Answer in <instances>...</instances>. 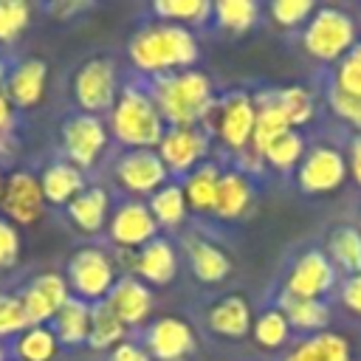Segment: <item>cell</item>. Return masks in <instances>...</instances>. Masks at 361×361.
<instances>
[{"mask_svg":"<svg viewBox=\"0 0 361 361\" xmlns=\"http://www.w3.org/2000/svg\"><path fill=\"white\" fill-rule=\"evenodd\" d=\"M0 212L11 226H34L45 212L39 178L25 169H14L11 175H6L0 192Z\"/></svg>","mask_w":361,"mask_h":361,"instance_id":"obj_10","label":"cell"},{"mask_svg":"<svg viewBox=\"0 0 361 361\" xmlns=\"http://www.w3.org/2000/svg\"><path fill=\"white\" fill-rule=\"evenodd\" d=\"M209 121H212V130L217 133V138L228 149L243 152L251 147L254 121H257V99H251L243 90H234L212 107Z\"/></svg>","mask_w":361,"mask_h":361,"instance_id":"obj_5","label":"cell"},{"mask_svg":"<svg viewBox=\"0 0 361 361\" xmlns=\"http://www.w3.org/2000/svg\"><path fill=\"white\" fill-rule=\"evenodd\" d=\"M175 268H178L175 248L164 237L149 240L144 248H138L130 257V271L135 274V279L149 282V285H166L175 276Z\"/></svg>","mask_w":361,"mask_h":361,"instance_id":"obj_18","label":"cell"},{"mask_svg":"<svg viewBox=\"0 0 361 361\" xmlns=\"http://www.w3.org/2000/svg\"><path fill=\"white\" fill-rule=\"evenodd\" d=\"M355 37L358 31H355L353 14L336 6H322L305 23L302 45L319 62H338L344 54L355 48Z\"/></svg>","mask_w":361,"mask_h":361,"instance_id":"obj_4","label":"cell"},{"mask_svg":"<svg viewBox=\"0 0 361 361\" xmlns=\"http://www.w3.org/2000/svg\"><path fill=\"white\" fill-rule=\"evenodd\" d=\"M68 279L62 274H39L34 276L23 293H20V302H23V310H25V319L28 324H48L59 307L68 302Z\"/></svg>","mask_w":361,"mask_h":361,"instance_id":"obj_14","label":"cell"},{"mask_svg":"<svg viewBox=\"0 0 361 361\" xmlns=\"http://www.w3.org/2000/svg\"><path fill=\"white\" fill-rule=\"evenodd\" d=\"M0 152H3V133H0Z\"/></svg>","mask_w":361,"mask_h":361,"instance_id":"obj_51","label":"cell"},{"mask_svg":"<svg viewBox=\"0 0 361 361\" xmlns=\"http://www.w3.org/2000/svg\"><path fill=\"white\" fill-rule=\"evenodd\" d=\"M0 361H6V350H3V344H0Z\"/></svg>","mask_w":361,"mask_h":361,"instance_id":"obj_50","label":"cell"},{"mask_svg":"<svg viewBox=\"0 0 361 361\" xmlns=\"http://www.w3.org/2000/svg\"><path fill=\"white\" fill-rule=\"evenodd\" d=\"M186 254H189V265H192V271H195V276L200 282H220V279H226L231 274L228 254H223L209 240L189 237L186 240Z\"/></svg>","mask_w":361,"mask_h":361,"instance_id":"obj_27","label":"cell"},{"mask_svg":"<svg viewBox=\"0 0 361 361\" xmlns=\"http://www.w3.org/2000/svg\"><path fill=\"white\" fill-rule=\"evenodd\" d=\"M147 206H149L155 223H158V226H166V228L178 226V223L186 217V212H189L186 197H183V189H180L178 183H166V186H161L158 192H152Z\"/></svg>","mask_w":361,"mask_h":361,"instance_id":"obj_34","label":"cell"},{"mask_svg":"<svg viewBox=\"0 0 361 361\" xmlns=\"http://www.w3.org/2000/svg\"><path fill=\"white\" fill-rule=\"evenodd\" d=\"M330 110L341 121H347V124L361 130V96H344V93L330 87Z\"/></svg>","mask_w":361,"mask_h":361,"instance_id":"obj_43","label":"cell"},{"mask_svg":"<svg viewBox=\"0 0 361 361\" xmlns=\"http://www.w3.org/2000/svg\"><path fill=\"white\" fill-rule=\"evenodd\" d=\"M68 214L76 223L79 231L85 234H96L107 226V214H110V195L102 186H85L71 203H68Z\"/></svg>","mask_w":361,"mask_h":361,"instance_id":"obj_22","label":"cell"},{"mask_svg":"<svg viewBox=\"0 0 361 361\" xmlns=\"http://www.w3.org/2000/svg\"><path fill=\"white\" fill-rule=\"evenodd\" d=\"M347 172L353 175V180L361 186V135H355L350 141V152H347Z\"/></svg>","mask_w":361,"mask_h":361,"instance_id":"obj_47","label":"cell"},{"mask_svg":"<svg viewBox=\"0 0 361 361\" xmlns=\"http://www.w3.org/2000/svg\"><path fill=\"white\" fill-rule=\"evenodd\" d=\"M0 192H3V178H0Z\"/></svg>","mask_w":361,"mask_h":361,"instance_id":"obj_52","label":"cell"},{"mask_svg":"<svg viewBox=\"0 0 361 361\" xmlns=\"http://www.w3.org/2000/svg\"><path fill=\"white\" fill-rule=\"evenodd\" d=\"M149 96L155 99L158 113L169 127H197L212 116L214 107L209 76L192 68L155 76Z\"/></svg>","mask_w":361,"mask_h":361,"instance_id":"obj_1","label":"cell"},{"mask_svg":"<svg viewBox=\"0 0 361 361\" xmlns=\"http://www.w3.org/2000/svg\"><path fill=\"white\" fill-rule=\"evenodd\" d=\"M336 285V268L327 259L324 251H305L296 257V262L288 271L285 279V290L288 296H299V299H322L324 293H330Z\"/></svg>","mask_w":361,"mask_h":361,"instance_id":"obj_11","label":"cell"},{"mask_svg":"<svg viewBox=\"0 0 361 361\" xmlns=\"http://www.w3.org/2000/svg\"><path fill=\"white\" fill-rule=\"evenodd\" d=\"M85 8H87V3H54L51 6V14L54 17H71V14L85 11Z\"/></svg>","mask_w":361,"mask_h":361,"instance_id":"obj_48","label":"cell"},{"mask_svg":"<svg viewBox=\"0 0 361 361\" xmlns=\"http://www.w3.org/2000/svg\"><path fill=\"white\" fill-rule=\"evenodd\" d=\"M17 257H20V234L6 217H0V268H11Z\"/></svg>","mask_w":361,"mask_h":361,"instance_id":"obj_44","label":"cell"},{"mask_svg":"<svg viewBox=\"0 0 361 361\" xmlns=\"http://www.w3.org/2000/svg\"><path fill=\"white\" fill-rule=\"evenodd\" d=\"M124 333H127V327L110 310L107 302L90 305V333H87V344L90 347H96V350H113L116 344L124 341Z\"/></svg>","mask_w":361,"mask_h":361,"instance_id":"obj_32","label":"cell"},{"mask_svg":"<svg viewBox=\"0 0 361 361\" xmlns=\"http://www.w3.org/2000/svg\"><path fill=\"white\" fill-rule=\"evenodd\" d=\"M330 87L344 96H361V42H355V48L336 62Z\"/></svg>","mask_w":361,"mask_h":361,"instance_id":"obj_39","label":"cell"},{"mask_svg":"<svg viewBox=\"0 0 361 361\" xmlns=\"http://www.w3.org/2000/svg\"><path fill=\"white\" fill-rule=\"evenodd\" d=\"M305 152H307V149H305V138H302L296 130H288V133H282L279 138H274V141L265 147L262 161L271 164V166L279 169V172H288V169H293V166L302 164Z\"/></svg>","mask_w":361,"mask_h":361,"instance_id":"obj_36","label":"cell"},{"mask_svg":"<svg viewBox=\"0 0 361 361\" xmlns=\"http://www.w3.org/2000/svg\"><path fill=\"white\" fill-rule=\"evenodd\" d=\"M107 231H110V240L124 251H138L158 237V223L147 203L130 200L113 212V217L107 220Z\"/></svg>","mask_w":361,"mask_h":361,"instance_id":"obj_15","label":"cell"},{"mask_svg":"<svg viewBox=\"0 0 361 361\" xmlns=\"http://www.w3.org/2000/svg\"><path fill=\"white\" fill-rule=\"evenodd\" d=\"M217 183H220V169L209 161L195 166L186 180H183V197L186 206L195 212H214V197H217Z\"/></svg>","mask_w":361,"mask_h":361,"instance_id":"obj_29","label":"cell"},{"mask_svg":"<svg viewBox=\"0 0 361 361\" xmlns=\"http://www.w3.org/2000/svg\"><path fill=\"white\" fill-rule=\"evenodd\" d=\"M39 186H42V197L51 206H68L82 189H85V178L82 169H76L68 161H56L51 166H45V172L39 175Z\"/></svg>","mask_w":361,"mask_h":361,"instance_id":"obj_23","label":"cell"},{"mask_svg":"<svg viewBox=\"0 0 361 361\" xmlns=\"http://www.w3.org/2000/svg\"><path fill=\"white\" fill-rule=\"evenodd\" d=\"M282 361H353V350L341 333L322 330L293 344V350Z\"/></svg>","mask_w":361,"mask_h":361,"instance_id":"obj_21","label":"cell"},{"mask_svg":"<svg viewBox=\"0 0 361 361\" xmlns=\"http://www.w3.org/2000/svg\"><path fill=\"white\" fill-rule=\"evenodd\" d=\"M288 130H293V127H290L285 110L279 107L276 96L265 93L262 99H257V121H254V135H251V152L257 158H262L265 147L274 138H279L282 133H288Z\"/></svg>","mask_w":361,"mask_h":361,"instance_id":"obj_25","label":"cell"},{"mask_svg":"<svg viewBox=\"0 0 361 361\" xmlns=\"http://www.w3.org/2000/svg\"><path fill=\"white\" fill-rule=\"evenodd\" d=\"M73 96L79 102V107L90 116L113 110L116 99H118V82H116V65L104 56L87 59L76 76H73Z\"/></svg>","mask_w":361,"mask_h":361,"instance_id":"obj_8","label":"cell"},{"mask_svg":"<svg viewBox=\"0 0 361 361\" xmlns=\"http://www.w3.org/2000/svg\"><path fill=\"white\" fill-rule=\"evenodd\" d=\"M212 17L217 20L220 28L243 34L257 23L259 6L254 0H220V3L212 6Z\"/></svg>","mask_w":361,"mask_h":361,"instance_id":"obj_35","label":"cell"},{"mask_svg":"<svg viewBox=\"0 0 361 361\" xmlns=\"http://www.w3.org/2000/svg\"><path fill=\"white\" fill-rule=\"evenodd\" d=\"M14 355L20 361H54L59 355V338L48 324H28L14 338Z\"/></svg>","mask_w":361,"mask_h":361,"instance_id":"obj_30","label":"cell"},{"mask_svg":"<svg viewBox=\"0 0 361 361\" xmlns=\"http://www.w3.org/2000/svg\"><path fill=\"white\" fill-rule=\"evenodd\" d=\"M338 296H341V305H344L353 316L361 319V271L344 276V282H341V288H338Z\"/></svg>","mask_w":361,"mask_h":361,"instance_id":"obj_45","label":"cell"},{"mask_svg":"<svg viewBox=\"0 0 361 361\" xmlns=\"http://www.w3.org/2000/svg\"><path fill=\"white\" fill-rule=\"evenodd\" d=\"M254 200V186L243 172H220L217 197H214V214L223 220H237L248 212Z\"/></svg>","mask_w":361,"mask_h":361,"instance_id":"obj_24","label":"cell"},{"mask_svg":"<svg viewBox=\"0 0 361 361\" xmlns=\"http://www.w3.org/2000/svg\"><path fill=\"white\" fill-rule=\"evenodd\" d=\"M59 135H62L65 158L76 169L93 166L107 147V127L99 116H90V113H76L65 118L59 127Z\"/></svg>","mask_w":361,"mask_h":361,"instance_id":"obj_7","label":"cell"},{"mask_svg":"<svg viewBox=\"0 0 361 361\" xmlns=\"http://www.w3.org/2000/svg\"><path fill=\"white\" fill-rule=\"evenodd\" d=\"M8 121H11V102H8V96L0 90V133L8 127Z\"/></svg>","mask_w":361,"mask_h":361,"instance_id":"obj_49","label":"cell"},{"mask_svg":"<svg viewBox=\"0 0 361 361\" xmlns=\"http://www.w3.org/2000/svg\"><path fill=\"white\" fill-rule=\"evenodd\" d=\"M152 11L158 20H166L172 25H203L212 17V3L209 0H155Z\"/></svg>","mask_w":361,"mask_h":361,"instance_id":"obj_33","label":"cell"},{"mask_svg":"<svg viewBox=\"0 0 361 361\" xmlns=\"http://www.w3.org/2000/svg\"><path fill=\"white\" fill-rule=\"evenodd\" d=\"M195 347L192 327L178 316H161L147 330V355L152 361H183Z\"/></svg>","mask_w":361,"mask_h":361,"instance_id":"obj_16","label":"cell"},{"mask_svg":"<svg viewBox=\"0 0 361 361\" xmlns=\"http://www.w3.org/2000/svg\"><path fill=\"white\" fill-rule=\"evenodd\" d=\"M130 59L141 73H152V76L186 71L197 59V39L183 25H172V23L144 25L130 39Z\"/></svg>","mask_w":361,"mask_h":361,"instance_id":"obj_2","label":"cell"},{"mask_svg":"<svg viewBox=\"0 0 361 361\" xmlns=\"http://www.w3.org/2000/svg\"><path fill=\"white\" fill-rule=\"evenodd\" d=\"M316 6L313 0H274L268 14L279 28H296L313 17Z\"/></svg>","mask_w":361,"mask_h":361,"instance_id":"obj_41","label":"cell"},{"mask_svg":"<svg viewBox=\"0 0 361 361\" xmlns=\"http://www.w3.org/2000/svg\"><path fill=\"white\" fill-rule=\"evenodd\" d=\"M327 259L333 262V268L350 274L361 271V228L353 226H338L330 237H327Z\"/></svg>","mask_w":361,"mask_h":361,"instance_id":"obj_31","label":"cell"},{"mask_svg":"<svg viewBox=\"0 0 361 361\" xmlns=\"http://www.w3.org/2000/svg\"><path fill=\"white\" fill-rule=\"evenodd\" d=\"M25 327H28V319H25V310H23L20 296L0 293V338L20 336Z\"/></svg>","mask_w":361,"mask_h":361,"instance_id":"obj_42","label":"cell"},{"mask_svg":"<svg viewBox=\"0 0 361 361\" xmlns=\"http://www.w3.org/2000/svg\"><path fill=\"white\" fill-rule=\"evenodd\" d=\"M110 127L113 135L130 149H152L166 133V121L161 118L155 99L149 96V90L135 85L118 90V99L110 113Z\"/></svg>","mask_w":361,"mask_h":361,"instance_id":"obj_3","label":"cell"},{"mask_svg":"<svg viewBox=\"0 0 361 361\" xmlns=\"http://www.w3.org/2000/svg\"><path fill=\"white\" fill-rule=\"evenodd\" d=\"M54 333L59 344H68V347L85 344L90 333V302L79 296H68V302L54 316Z\"/></svg>","mask_w":361,"mask_h":361,"instance_id":"obj_28","label":"cell"},{"mask_svg":"<svg viewBox=\"0 0 361 361\" xmlns=\"http://www.w3.org/2000/svg\"><path fill=\"white\" fill-rule=\"evenodd\" d=\"M169 169L164 166L158 149H130L116 164V178L124 189L135 195H152L166 186Z\"/></svg>","mask_w":361,"mask_h":361,"instance_id":"obj_13","label":"cell"},{"mask_svg":"<svg viewBox=\"0 0 361 361\" xmlns=\"http://www.w3.org/2000/svg\"><path fill=\"white\" fill-rule=\"evenodd\" d=\"M344 180H347V155L327 144L310 147L302 164L296 166V183L307 195L336 192Z\"/></svg>","mask_w":361,"mask_h":361,"instance_id":"obj_9","label":"cell"},{"mask_svg":"<svg viewBox=\"0 0 361 361\" xmlns=\"http://www.w3.org/2000/svg\"><path fill=\"white\" fill-rule=\"evenodd\" d=\"M45 79H48V65L37 56L17 62L3 82V93L8 96L11 107H37L45 93Z\"/></svg>","mask_w":361,"mask_h":361,"instance_id":"obj_17","label":"cell"},{"mask_svg":"<svg viewBox=\"0 0 361 361\" xmlns=\"http://www.w3.org/2000/svg\"><path fill=\"white\" fill-rule=\"evenodd\" d=\"M254 324L251 305L240 293H228L209 307V327L223 338H243Z\"/></svg>","mask_w":361,"mask_h":361,"instance_id":"obj_20","label":"cell"},{"mask_svg":"<svg viewBox=\"0 0 361 361\" xmlns=\"http://www.w3.org/2000/svg\"><path fill=\"white\" fill-rule=\"evenodd\" d=\"M31 8L23 0H0V42H14L25 31Z\"/></svg>","mask_w":361,"mask_h":361,"instance_id":"obj_40","label":"cell"},{"mask_svg":"<svg viewBox=\"0 0 361 361\" xmlns=\"http://www.w3.org/2000/svg\"><path fill=\"white\" fill-rule=\"evenodd\" d=\"M110 305V310L121 319L124 327H133V324H144L147 316L152 313V293L149 288L135 279V276H124V279H116L113 290L107 293L104 299Z\"/></svg>","mask_w":361,"mask_h":361,"instance_id":"obj_19","label":"cell"},{"mask_svg":"<svg viewBox=\"0 0 361 361\" xmlns=\"http://www.w3.org/2000/svg\"><path fill=\"white\" fill-rule=\"evenodd\" d=\"M274 96H276L279 107L285 110V116H288V121H290L293 130L302 127V124H307V121L313 118V113H316V102H313L310 90H305V87H299V85L279 87Z\"/></svg>","mask_w":361,"mask_h":361,"instance_id":"obj_38","label":"cell"},{"mask_svg":"<svg viewBox=\"0 0 361 361\" xmlns=\"http://www.w3.org/2000/svg\"><path fill=\"white\" fill-rule=\"evenodd\" d=\"M68 282L73 288V296L96 305L104 302L107 293L116 285V268L113 259L99 248H82L68 262Z\"/></svg>","mask_w":361,"mask_h":361,"instance_id":"obj_6","label":"cell"},{"mask_svg":"<svg viewBox=\"0 0 361 361\" xmlns=\"http://www.w3.org/2000/svg\"><path fill=\"white\" fill-rule=\"evenodd\" d=\"M209 152V138L197 127H169L158 144V155L169 172L189 175L195 166L203 164Z\"/></svg>","mask_w":361,"mask_h":361,"instance_id":"obj_12","label":"cell"},{"mask_svg":"<svg viewBox=\"0 0 361 361\" xmlns=\"http://www.w3.org/2000/svg\"><path fill=\"white\" fill-rule=\"evenodd\" d=\"M107 361H152L147 355V350L141 344H133V341H121L110 350V358Z\"/></svg>","mask_w":361,"mask_h":361,"instance_id":"obj_46","label":"cell"},{"mask_svg":"<svg viewBox=\"0 0 361 361\" xmlns=\"http://www.w3.org/2000/svg\"><path fill=\"white\" fill-rule=\"evenodd\" d=\"M251 336H254V341H257L262 350H279V347L288 344V338H290V324H288V319L282 316L279 307H268V310H262V313L254 319Z\"/></svg>","mask_w":361,"mask_h":361,"instance_id":"obj_37","label":"cell"},{"mask_svg":"<svg viewBox=\"0 0 361 361\" xmlns=\"http://www.w3.org/2000/svg\"><path fill=\"white\" fill-rule=\"evenodd\" d=\"M282 316L288 319L290 327L296 330H305V333H322L327 324H330V307L324 299H299V296H288L282 293L279 296V305Z\"/></svg>","mask_w":361,"mask_h":361,"instance_id":"obj_26","label":"cell"}]
</instances>
